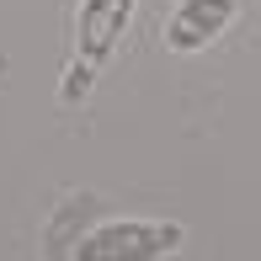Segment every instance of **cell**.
Wrapping results in <instances>:
<instances>
[{
    "instance_id": "cell-1",
    "label": "cell",
    "mask_w": 261,
    "mask_h": 261,
    "mask_svg": "<svg viewBox=\"0 0 261 261\" xmlns=\"http://www.w3.org/2000/svg\"><path fill=\"white\" fill-rule=\"evenodd\" d=\"M187 240L181 224L171 219H101L80 234L69 261H165Z\"/></svg>"
},
{
    "instance_id": "cell-2",
    "label": "cell",
    "mask_w": 261,
    "mask_h": 261,
    "mask_svg": "<svg viewBox=\"0 0 261 261\" xmlns=\"http://www.w3.org/2000/svg\"><path fill=\"white\" fill-rule=\"evenodd\" d=\"M234 16H240V0H181L165 16V48L171 54H203L229 32Z\"/></svg>"
},
{
    "instance_id": "cell-3",
    "label": "cell",
    "mask_w": 261,
    "mask_h": 261,
    "mask_svg": "<svg viewBox=\"0 0 261 261\" xmlns=\"http://www.w3.org/2000/svg\"><path fill=\"white\" fill-rule=\"evenodd\" d=\"M134 11H139V0H80V11H75V59L101 69L112 59L117 38L128 32Z\"/></svg>"
},
{
    "instance_id": "cell-4",
    "label": "cell",
    "mask_w": 261,
    "mask_h": 261,
    "mask_svg": "<svg viewBox=\"0 0 261 261\" xmlns=\"http://www.w3.org/2000/svg\"><path fill=\"white\" fill-rule=\"evenodd\" d=\"M96 197L91 192H69L64 203H59V213L48 219V229H43V251H48V261H69V251L80 245V234L96 224Z\"/></svg>"
},
{
    "instance_id": "cell-5",
    "label": "cell",
    "mask_w": 261,
    "mask_h": 261,
    "mask_svg": "<svg viewBox=\"0 0 261 261\" xmlns=\"http://www.w3.org/2000/svg\"><path fill=\"white\" fill-rule=\"evenodd\" d=\"M91 86H96V64H80V59H75V64L64 69L59 101H69V107H75V101H86V96H91Z\"/></svg>"
}]
</instances>
